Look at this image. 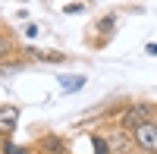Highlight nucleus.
Wrapping results in <instances>:
<instances>
[{"label":"nucleus","instance_id":"nucleus-1","mask_svg":"<svg viewBox=\"0 0 157 154\" xmlns=\"http://www.w3.org/2000/svg\"><path fill=\"white\" fill-rule=\"evenodd\" d=\"M154 120V107L151 104H132V107H126L123 110V117H120V129L126 132H135L138 126H145Z\"/></svg>","mask_w":157,"mask_h":154},{"label":"nucleus","instance_id":"nucleus-2","mask_svg":"<svg viewBox=\"0 0 157 154\" xmlns=\"http://www.w3.org/2000/svg\"><path fill=\"white\" fill-rule=\"evenodd\" d=\"M132 138H135V145L145 151V154H157V120L138 126V129L132 132Z\"/></svg>","mask_w":157,"mask_h":154},{"label":"nucleus","instance_id":"nucleus-3","mask_svg":"<svg viewBox=\"0 0 157 154\" xmlns=\"http://www.w3.org/2000/svg\"><path fill=\"white\" fill-rule=\"evenodd\" d=\"M16 123H19V107H0V135H13L16 132Z\"/></svg>","mask_w":157,"mask_h":154},{"label":"nucleus","instance_id":"nucleus-4","mask_svg":"<svg viewBox=\"0 0 157 154\" xmlns=\"http://www.w3.org/2000/svg\"><path fill=\"white\" fill-rule=\"evenodd\" d=\"M107 145H110V154H129V151H132V145H135V138H129L126 129H123V132H110Z\"/></svg>","mask_w":157,"mask_h":154},{"label":"nucleus","instance_id":"nucleus-5","mask_svg":"<svg viewBox=\"0 0 157 154\" xmlns=\"http://www.w3.org/2000/svg\"><path fill=\"white\" fill-rule=\"evenodd\" d=\"M41 151H47V154H63V151H66V142L57 138V135H47V138H41Z\"/></svg>","mask_w":157,"mask_h":154},{"label":"nucleus","instance_id":"nucleus-6","mask_svg":"<svg viewBox=\"0 0 157 154\" xmlns=\"http://www.w3.org/2000/svg\"><path fill=\"white\" fill-rule=\"evenodd\" d=\"M113 25H116V16H104V19L98 22V32H101V35H110Z\"/></svg>","mask_w":157,"mask_h":154},{"label":"nucleus","instance_id":"nucleus-7","mask_svg":"<svg viewBox=\"0 0 157 154\" xmlns=\"http://www.w3.org/2000/svg\"><path fill=\"white\" fill-rule=\"evenodd\" d=\"M91 142H94V154H110V145H107V138L94 135V138H91Z\"/></svg>","mask_w":157,"mask_h":154},{"label":"nucleus","instance_id":"nucleus-8","mask_svg":"<svg viewBox=\"0 0 157 154\" xmlns=\"http://www.w3.org/2000/svg\"><path fill=\"white\" fill-rule=\"evenodd\" d=\"M10 54H13V41L0 35V60H3V57H10Z\"/></svg>","mask_w":157,"mask_h":154},{"label":"nucleus","instance_id":"nucleus-9","mask_svg":"<svg viewBox=\"0 0 157 154\" xmlns=\"http://www.w3.org/2000/svg\"><path fill=\"white\" fill-rule=\"evenodd\" d=\"M3 154H29V151L19 148V145H3Z\"/></svg>","mask_w":157,"mask_h":154},{"label":"nucleus","instance_id":"nucleus-10","mask_svg":"<svg viewBox=\"0 0 157 154\" xmlns=\"http://www.w3.org/2000/svg\"><path fill=\"white\" fill-rule=\"evenodd\" d=\"M148 54H151V57H157V44H148Z\"/></svg>","mask_w":157,"mask_h":154},{"label":"nucleus","instance_id":"nucleus-11","mask_svg":"<svg viewBox=\"0 0 157 154\" xmlns=\"http://www.w3.org/2000/svg\"><path fill=\"white\" fill-rule=\"evenodd\" d=\"M0 154H3V142H0Z\"/></svg>","mask_w":157,"mask_h":154}]
</instances>
